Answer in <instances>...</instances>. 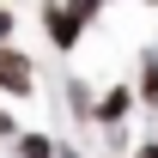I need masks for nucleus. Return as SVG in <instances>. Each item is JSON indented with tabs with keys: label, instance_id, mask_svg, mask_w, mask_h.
I'll use <instances>...</instances> for the list:
<instances>
[{
	"label": "nucleus",
	"instance_id": "1",
	"mask_svg": "<svg viewBox=\"0 0 158 158\" xmlns=\"http://www.w3.org/2000/svg\"><path fill=\"white\" fill-rule=\"evenodd\" d=\"M91 19H98L91 0H43V31H49L55 49H79V37H85Z\"/></svg>",
	"mask_w": 158,
	"mask_h": 158
},
{
	"label": "nucleus",
	"instance_id": "2",
	"mask_svg": "<svg viewBox=\"0 0 158 158\" xmlns=\"http://www.w3.org/2000/svg\"><path fill=\"white\" fill-rule=\"evenodd\" d=\"M0 91H6V98H31V91H37L31 55H19L12 43H0Z\"/></svg>",
	"mask_w": 158,
	"mask_h": 158
},
{
	"label": "nucleus",
	"instance_id": "3",
	"mask_svg": "<svg viewBox=\"0 0 158 158\" xmlns=\"http://www.w3.org/2000/svg\"><path fill=\"white\" fill-rule=\"evenodd\" d=\"M134 103H140L134 85H103V98H98V110H91V122H98V128H122Z\"/></svg>",
	"mask_w": 158,
	"mask_h": 158
},
{
	"label": "nucleus",
	"instance_id": "4",
	"mask_svg": "<svg viewBox=\"0 0 158 158\" xmlns=\"http://www.w3.org/2000/svg\"><path fill=\"white\" fill-rule=\"evenodd\" d=\"M12 152H19V158H61V146H55L49 134H19V140H12Z\"/></svg>",
	"mask_w": 158,
	"mask_h": 158
},
{
	"label": "nucleus",
	"instance_id": "5",
	"mask_svg": "<svg viewBox=\"0 0 158 158\" xmlns=\"http://www.w3.org/2000/svg\"><path fill=\"white\" fill-rule=\"evenodd\" d=\"M134 91H140V103H158V49L146 61H140V79H134Z\"/></svg>",
	"mask_w": 158,
	"mask_h": 158
},
{
	"label": "nucleus",
	"instance_id": "6",
	"mask_svg": "<svg viewBox=\"0 0 158 158\" xmlns=\"http://www.w3.org/2000/svg\"><path fill=\"white\" fill-rule=\"evenodd\" d=\"M12 24H19L12 19V0H0V43H12Z\"/></svg>",
	"mask_w": 158,
	"mask_h": 158
},
{
	"label": "nucleus",
	"instance_id": "7",
	"mask_svg": "<svg viewBox=\"0 0 158 158\" xmlns=\"http://www.w3.org/2000/svg\"><path fill=\"white\" fill-rule=\"evenodd\" d=\"M0 134H6V140H19V122L6 116V110H0Z\"/></svg>",
	"mask_w": 158,
	"mask_h": 158
},
{
	"label": "nucleus",
	"instance_id": "8",
	"mask_svg": "<svg viewBox=\"0 0 158 158\" xmlns=\"http://www.w3.org/2000/svg\"><path fill=\"white\" fill-rule=\"evenodd\" d=\"M134 158H158V140H140V146H134Z\"/></svg>",
	"mask_w": 158,
	"mask_h": 158
},
{
	"label": "nucleus",
	"instance_id": "9",
	"mask_svg": "<svg viewBox=\"0 0 158 158\" xmlns=\"http://www.w3.org/2000/svg\"><path fill=\"white\" fill-rule=\"evenodd\" d=\"M61 158H85V152H73V146H61Z\"/></svg>",
	"mask_w": 158,
	"mask_h": 158
},
{
	"label": "nucleus",
	"instance_id": "10",
	"mask_svg": "<svg viewBox=\"0 0 158 158\" xmlns=\"http://www.w3.org/2000/svg\"><path fill=\"white\" fill-rule=\"evenodd\" d=\"M91 6H98V12H103V6H110V0H91Z\"/></svg>",
	"mask_w": 158,
	"mask_h": 158
},
{
	"label": "nucleus",
	"instance_id": "11",
	"mask_svg": "<svg viewBox=\"0 0 158 158\" xmlns=\"http://www.w3.org/2000/svg\"><path fill=\"white\" fill-rule=\"evenodd\" d=\"M146 6H158V0H146Z\"/></svg>",
	"mask_w": 158,
	"mask_h": 158
}]
</instances>
